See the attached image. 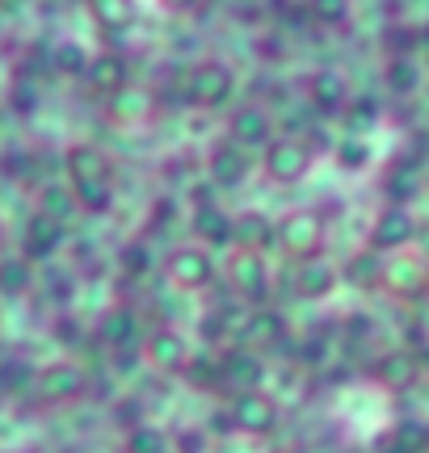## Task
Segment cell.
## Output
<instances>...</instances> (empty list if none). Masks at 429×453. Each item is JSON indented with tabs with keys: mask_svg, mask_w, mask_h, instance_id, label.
<instances>
[{
	"mask_svg": "<svg viewBox=\"0 0 429 453\" xmlns=\"http://www.w3.org/2000/svg\"><path fill=\"white\" fill-rule=\"evenodd\" d=\"M324 235H329V223H324V211H316V206H295L274 223V243H282V252L295 260L320 257Z\"/></svg>",
	"mask_w": 429,
	"mask_h": 453,
	"instance_id": "cell-1",
	"label": "cell"
},
{
	"mask_svg": "<svg viewBox=\"0 0 429 453\" xmlns=\"http://www.w3.org/2000/svg\"><path fill=\"white\" fill-rule=\"evenodd\" d=\"M236 93V72L223 59H199V64L185 72V101L194 110H223Z\"/></svg>",
	"mask_w": 429,
	"mask_h": 453,
	"instance_id": "cell-2",
	"label": "cell"
},
{
	"mask_svg": "<svg viewBox=\"0 0 429 453\" xmlns=\"http://www.w3.org/2000/svg\"><path fill=\"white\" fill-rule=\"evenodd\" d=\"M312 168H316V147L308 143V139L278 134V139L261 151V173L269 185H299V180H308Z\"/></svg>",
	"mask_w": 429,
	"mask_h": 453,
	"instance_id": "cell-3",
	"label": "cell"
},
{
	"mask_svg": "<svg viewBox=\"0 0 429 453\" xmlns=\"http://www.w3.org/2000/svg\"><path fill=\"white\" fill-rule=\"evenodd\" d=\"M165 281L173 290H207L214 286V260L211 252L202 248V243H182V248H173L165 260Z\"/></svg>",
	"mask_w": 429,
	"mask_h": 453,
	"instance_id": "cell-4",
	"label": "cell"
},
{
	"mask_svg": "<svg viewBox=\"0 0 429 453\" xmlns=\"http://www.w3.org/2000/svg\"><path fill=\"white\" fill-rule=\"evenodd\" d=\"M383 286L396 298H425L429 290V265L421 252L400 248L392 257H383Z\"/></svg>",
	"mask_w": 429,
	"mask_h": 453,
	"instance_id": "cell-5",
	"label": "cell"
},
{
	"mask_svg": "<svg viewBox=\"0 0 429 453\" xmlns=\"http://www.w3.org/2000/svg\"><path fill=\"white\" fill-rule=\"evenodd\" d=\"M303 97L320 118H341L349 105V81L337 67H316L303 81Z\"/></svg>",
	"mask_w": 429,
	"mask_h": 453,
	"instance_id": "cell-6",
	"label": "cell"
},
{
	"mask_svg": "<svg viewBox=\"0 0 429 453\" xmlns=\"http://www.w3.org/2000/svg\"><path fill=\"white\" fill-rule=\"evenodd\" d=\"M228 139L236 147H245V151H265V147L274 143L278 134H274V118L265 105H236L228 113Z\"/></svg>",
	"mask_w": 429,
	"mask_h": 453,
	"instance_id": "cell-7",
	"label": "cell"
},
{
	"mask_svg": "<svg viewBox=\"0 0 429 453\" xmlns=\"http://www.w3.org/2000/svg\"><path fill=\"white\" fill-rule=\"evenodd\" d=\"M370 248L379 252V257H392V252H400V248H409V243L417 240V219L409 206H383L379 214H375V223H370Z\"/></svg>",
	"mask_w": 429,
	"mask_h": 453,
	"instance_id": "cell-8",
	"label": "cell"
},
{
	"mask_svg": "<svg viewBox=\"0 0 429 453\" xmlns=\"http://www.w3.org/2000/svg\"><path fill=\"white\" fill-rule=\"evenodd\" d=\"M228 286L240 298L257 303L269 290V265H265V252H248V248H231L228 257Z\"/></svg>",
	"mask_w": 429,
	"mask_h": 453,
	"instance_id": "cell-9",
	"label": "cell"
},
{
	"mask_svg": "<svg viewBox=\"0 0 429 453\" xmlns=\"http://www.w3.org/2000/svg\"><path fill=\"white\" fill-rule=\"evenodd\" d=\"M67 185H114V160L98 143H72L64 151Z\"/></svg>",
	"mask_w": 429,
	"mask_h": 453,
	"instance_id": "cell-10",
	"label": "cell"
},
{
	"mask_svg": "<svg viewBox=\"0 0 429 453\" xmlns=\"http://www.w3.org/2000/svg\"><path fill=\"white\" fill-rule=\"evenodd\" d=\"M231 424L236 433H248V437H265L278 428V403L261 395V390H240L231 399Z\"/></svg>",
	"mask_w": 429,
	"mask_h": 453,
	"instance_id": "cell-11",
	"label": "cell"
},
{
	"mask_svg": "<svg viewBox=\"0 0 429 453\" xmlns=\"http://www.w3.org/2000/svg\"><path fill=\"white\" fill-rule=\"evenodd\" d=\"M84 387H89V378H84V370L72 365V361H55V365L34 373V395H38L43 403H72V399L84 395Z\"/></svg>",
	"mask_w": 429,
	"mask_h": 453,
	"instance_id": "cell-12",
	"label": "cell"
},
{
	"mask_svg": "<svg viewBox=\"0 0 429 453\" xmlns=\"http://www.w3.org/2000/svg\"><path fill=\"white\" fill-rule=\"evenodd\" d=\"M248 173H253V156H248L245 147H236L231 139L211 147V156H207V177H211L214 189H236V185H245Z\"/></svg>",
	"mask_w": 429,
	"mask_h": 453,
	"instance_id": "cell-13",
	"label": "cell"
},
{
	"mask_svg": "<svg viewBox=\"0 0 429 453\" xmlns=\"http://www.w3.org/2000/svg\"><path fill=\"white\" fill-rule=\"evenodd\" d=\"M144 361L160 373H182L190 365V344L177 327H156L148 340H144Z\"/></svg>",
	"mask_w": 429,
	"mask_h": 453,
	"instance_id": "cell-14",
	"label": "cell"
},
{
	"mask_svg": "<svg viewBox=\"0 0 429 453\" xmlns=\"http://www.w3.org/2000/svg\"><path fill=\"white\" fill-rule=\"evenodd\" d=\"M337 281H341V269L329 265V260H295V269H291V290L299 298H308V303H320V298H329L337 290Z\"/></svg>",
	"mask_w": 429,
	"mask_h": 453,
	"instance_id": "cell-15",
	"label": "cell"
},
{
	"mask_svg": "<svg viewBox=\"0 0 429 453\" xmlns=\"http://www.w3.org/2000/svg\"><path fill=\"white\" fill-rule=\"evenodd\" d=\"M105 110H110V122H118V127H144V122H152L156 118V93L152 88H144V84H127L122 93H114V97H105Z\"/></svg>",
	"mask_w": 429,
	"mask_h": 453,
	"instance_id": "cell-16",
	"label": "cell"
},
{
	"mask_svg": "<svg viewBox=\"0 0 429 453\" xmlns=\"http://www.w3.org/2000/svg\"><path fill=\"white\" fill-rule=\"evenodd\" d=\"M84 81H89V88H93V93H101V97H114V93H122V88L131 84V64H127V55H118V50H101V55H93V59H89V67H84Z\"/></svg>",
	"mask_w": 429,
	"mask_h": 453,
	"instance_id": "cell-17",
	"label": "cell"
},
{
	"mask_svg": "<svg viewBox=\"0 0 429 453\" xmlns=\"http://www.w3.org/2000/svg\"><path fill=\"white\" fill-rule=\"evenodd\" d=\"M59 243H64V223H55L51 214L34 211L30 223H26V231H21V257L30 260H47L59 252Z\"/></svg>",
	"mask_w": 429,
	"mask_h": 453,
	"instance_id": "cell-18",
	"label": "cell"
},
{
	"mask_svg": "<svg viewBox=\"0 0 429 453\" xmlns=\"http://www.w3.org/2000/svg\"><path fill=\"white\" fill-rule=\"evenodd\" d=\"M240 340H245V349H253V353L286 344V319H282L278 311H253L245 319V327H240Z\"/></svg>",
	"mask_w": 429,
	"mask_h": 453,
	"instance_id": "cell-19",
	"label": "cell"
},
{
	"mask_svg": "<svg viewBox=\"0 0 429 453\" xmlns=\"http://www.w3.org/2000/svg\"><path fill=\"white\" fill-rule=\"evenodd\" d=\"M84 13L101 34H122L139 17V0H84Z\"/></svg>",
	"mask_w": 429,
	"mask_h": 453,
	"instance_id": "cell-20",
	"label": "cell"
},
{
	"mask_svg": "<svg viewBox=\"0 0 429 453\" xmlns=\"http://www.w3.org/2000/svg\"><path fill=\"white\" fill-rule=\"evenodd\" d=\"M274 243V223L257 211L231 214V248H248V252H265Z\"/></svg>",
	"mask_w": 429,
	"mask_h": 453,
	"instance_id": "cell-21",
	"label": "cell"
},
{
	"mask_svg": "<svg viewBox=\"0 0 429 453\" xmlns=\"http://www.w3.org/2000/svg\"><path fill=\"white\" fill-rule=\"evenodd\" d=\"M223 382H236L240 390H261V378H265V365H261V353H253V349H231L223 361Z\"/></svg>",
	"mask_w": 429,
	"mask_h": 453,
	"instance_id": "cell-22",
	"label": "cell"
},
{
	"mask_svg": "<svg viewBox=\"0 0 429 453\" xmlns=\"http://www.w3.org/2000/svg\"><path fill=\"white\" fill-rule=\"evenodd\" d=\"M375 378H379L387 390H409L417 387V378H421V361L417 353H387L375 365Z\"/></svg>",
	"mask_w": 429,
	"mask_h": 453,
	"instance_id": "cell-23",
	"label": "cell"
},
{
	"mask_svg": "<svg viewBox=\"0 0 429 453\" xmlns=\"http://www.w3.org/2000/svg\"><path fill=\"white\" fill-rule=\"evenodd\" d=\"M139 332V319H135L131 307H110L105 315L98 319V340L105 349H127Z\"/></svg>",
	"mask_w": 429,
	"mask_h": 453,
	"instance_id": "cell-24",
	"label": "cell"
},
{
	"mask_svg": "<svg viewBox=\"0 0 429 453\" xmlns=\"http://www.w3.org/2000/svg\"><path fill=\"white\" fill-rule=\"evenodd\" d=\"M383 84H387V93L392 97H413L417 88H421V67H417L413 55H392L387 67H383Z\"/></svg>",
	"mask_w": 429,
	"mask_h": 453,
	"instance_id": "cell-25",
	"label": "cell"
},
{
	"mask_svg": "<svg viewBox=\"0 0 429 453\" xmlns=\"http://www.w3.org/2000/svg\"><path fill=\"white\" fill-rule=\"evenodd\" d=\"M194 240L199 243H214V248H228L231 243V214L219 206H199L194 211Z\"/></svg>",
	"mask_w": 429,
	"mask_h": 453,
	"instance_id": "cell-26",
	"label": "cell"
},
{
	"mask_svg": "<svg viewBox=\"0 0 429 453\" xmlns=\"http://www.w3.org/2000/svg\"><path fill=\"white\" fill-rule=\"evenodd\" d=\"M341 277H346L354 290H375V286H383V257L375 252V248H366V252H358V257H349V265L341 269Z\"/></svg>",
	"mask_w": 429,
	"mask_h": 453,
	"instance_id": "cell-27",
	"label": "cell"
},
{
	"mask_svg": "<svg viewBox=\"0 0 429 453\" xmlns=\"http://www.w3.org/2000/svg\"><path fill=\"white\" fill-rule=\"evenodd\" d=\"M34 286V265L26 257H9L0 260V294L9 298H21V294Z\"/></svg>",
	"mask_w": 429,
	"mask_h": 453,
	"instance_id": "cell-28",
	"label": "cell"
},
{
	"mask_svg": "<svg viewBox=\"0 0 429 453\" xmlns=\"http://www.w3.org/2000/svg\"><path fill=\"white\" fill-rule=\"evenodd\" d=\"M303 9H308V17H312L316 26L341 30L349 17H354V0H303Z\"/></svg>",
	"mask_w": 429,
	"mask_h": 453,
	"instance_id": "cell-29",
	"label": "cell"
},
{
	"mask_svg": "<svg viewBox=\"0 0 429 453\" xmlns=\"http://www.w3.org/2000/svg\"><path fill=\"white\" fill-rule=\"evenodd\" d=\"M383 194H387V206H409V202L421 194V177H417V168H392L387 180H383Z\"/></svg>",
	"mask_w": 429,
	"mask_h": 453,
	"instance_id": "cell-30",
	"label": "cell"
},
{
	"mask_svg": "<svg viewBox=\"0 0 429 453\" xmlns=\"http://www.w3.org/2000/svg\"><path fill=\"white\" fill-rule=\"evenodd\" d=\"M332 164L341 173H363V168H370V143L358 139V134H346L341 143L332 147Z\"/></svg>",
	"mask_w": 429,
	"mask_h": 453,
	"instance_id": "cell-31",
	"label": "cell"
},
{
	"mask_svg": "<svg viewBox=\"0 0 429 453\" xmlns=\"http://www.w3.org/2000/svg\"><path fill=\"white\" fill-rule=\"evenodd\" d=\"M72 197H76V211L84 214H110L114 185H72Z\"/></svg>",
	"mask_w": 429,
	"mask_h": 453,
	"instance_id": "cell-32",
	"label": "cell"
},
{
	"mask_svg": "<svg viewBox=\"0 0 429 453\" xmlns=\"http://www.w3.org/2000/svg\"><path fill=\"white\" fill-rule=\"evenodd\" d=\"M429 449V428L425 424H400L396 433L387 437V449L383 453H421Z\"/></svg>",
	"mask_w": 429,
	"mask_h": 453,
	"instance_id": "cell-33",
	"label": "cell"
},
{
	"mask_svg": "<svg viewBox=\"0 0 429 453\" xmlns=\"http://www.w3.org/2000/svg\"><path fill=\"white\" fill-rule=\"evenodd\" d=\"M182 373L194 390H214L219 382H223V365H219V361H207V357H194Z\"/></svg>",
	"mask_w": 429,
	"mask_h": 453,
	"instance_id": "cell-34",
	"label": "cell"
},
{
	"mask_svg": "<svg viewBox=\"0 0 429 453\" xmlns=\"http://www.w3.org/2000/svg\"><path fill=\"white\" fill-rule=\"evenodd\" d=\"M168 449V437L160 428H152V424H139L127 433V453H165Z\"/></svg>",
	"mask_w": 429,
	"mask_h": 453,
	"instance_id": "cell-35",
	"label": "cell"
},
{
	"mask_svg": "<svg viewBox=\"0 0 429 453\" xmlns=\"http://www.w3.org/2000/svg\"><path fill=\"white\" fill-rule=\"evenodd\" d=\"M72 211H76L72 185H67V189H47V194H43V214H51L55 223H64V219H67Z\"/></svg>",
	"mask_w": 429,
	"mask_h": 453,
	"instance_id": "cell-36",
	"label": "cell"
},
{
	"mask_svg": "<svg viewBox=\"0 0 429 453\" xmlns=\"http://www.w3.org/2000/svg\"><path fill=\"white\" fill-rule=\"evenodd\" d=\"M168 445H173V453H207V449H211L202 428H182V433L168 441Z\"/></svg>",
	"mask_w": 429,
	"mask_h": 453,
	"instance_id": "cell-37",
	"label": "cell"
},
{
	"mask_svg": "<svg viewBox=\"0 0 429 453\" xmlns=\"http://www.w3.org/2000/svg\"><path fill=\"white\" fill-rule=\"evenodd\" d=\"M55 67H64V72H76V76H84V67H89V55H84L81 47H59L55 50Z\"/></svg>",
	"mask_w": 429,
	"mask_h": 453,
	"instance_id": "cell-38",
	"label": "cell"
},
{
	"mask_svg": "<svg viewBox=\"0 0 429 453\" xmlns=\"http://www.w3.org/2000/svg\"><path fill=\"white\" fill-rule=\"evenodd\" d=\"M21 382H34V370H30V365L13 361V365H4V370H0V390H17Z\"/></svg>",
	"mask_w": 429,
	"mask_h": 453,
	"instance_id": "cell-39",
	"label": "cell"
},
{
	"mask_svg": "<svg viewBox=\"0 0 429 453\" xmlns=\"http://www.w3.org/2000/svg\"><path fill=\"white\" fill-rule=\"evenodd\" d=\"M122 265H127V277H139L148 269V252H144V243H131L127 252H122Z\"/></svg>",
	"mask_w": 429,
	"mask_h": 453,
	"instance_id": "cell-40",
	"label": "cell"
},
{
	"mask_svg": "<svg viewBox=\"0 0 429 453\" xmlns=\"http://www.w3.org/2000/svg\"><path fill=\"white\" fill-rule=\"evenodd\" d=\"M173 223V197H156L152 202V226H168Z\"/></svg>",
	"mask_w": 429,
	"mask_h": 453,
	"instance_id": "cell-41",
	"label": "cell"
},
{
	"mask_svg": "<svg viewBox=\"0 0 429 453\" xmlns=\"http://www.w3.org/2000/svg\"><path fill=\"white\" fill-rule=\"evenodd\" d=\"M168 13H185V9H194V0H160Z\"/></svg>",
	"mask_w": 429,
	"mask_h": 453,
	"instance_id": "cell-42",
	"label": "cell"
},
{
	"mask_svg": "<svg viewBox=\"0 0 429 453\" xmlns=\"http://www.w3.org/2000/svg\"><path fill=\"white\" fill-rule=\"evenodd\" d=\"M417 361H421V370H429V344L425 349H417Z\"/></svg>",
	"mask_w": 429,
	"mask_h": 453,
	"instance_id": "cell-43",
	"label": "cell"
},
{
	"mask_svg": "<svg viewBox=\"0 0 429 453\" xmlns=\"http://www.w3.org/2000/svg\"><path fill=\"white\" fill-rule=\"evenodd\" d=\"M295 453H312V449H295Z\"/></svg>",
	"mask_w": 429,
	"mask_h": 453,
	"instance_id": "cell-44",
	"label": "cell"
},
{
	"mask_svg": "<svg viewBox=\"0 0 429 453\" xmlns=\"http://www.w3.org/2000/svg\"><path fill=\"white\" fill-rule=\"evenodd\" d=\"M0 240H4V226H0Z\"/></svg>",
	"mask_w": 429,
	"mask_h": 453,
	"instance_id": "cell-45",
	"label": "cell"
},
{
	"mask_svg": "<svg viewBox=\"0 0 429 453\" xmlns=\"http://www.w3.org/2000/svg\"><path fill=\"white\" fill-rule=\"evenodd\" d=\"M425 294H429V290H425Z\"/></svg>",
	"mask_w": 429,
	"mask_h": 453,
	"instance_id": "cell-46",
	"label": "cell"
}]
</instances>
